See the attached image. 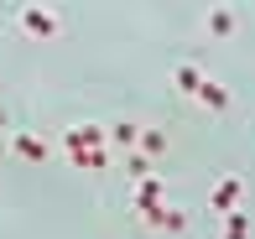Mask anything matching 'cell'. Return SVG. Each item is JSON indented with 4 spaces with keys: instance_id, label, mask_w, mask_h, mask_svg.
Segmentation results:
<instances>
[{
    "instance_id": "9c48e42d",
    "label": "cell",
    "mask_w": 255,
    "mask_h": 239,
    "mask_svg": "<svg viewBox=\"0 0 255 239\" xmlns=\"http://www.w3.org/2000/svg\"><path fill=\"white\" fill-rule=\"evenodd\" d=\"M203 68L198 63H177V68H172V88H177V94L182 99H198V88H203Z\"/></svg>"
},
{
    "instance_id": "5b68a950",
    "label": "cell",
    "mask_w": 255,
    "mask_h": 239,
    "mask_svg": "<svg viewBox=\"0 0 255 239\" xmlns=\"http://www.w3.org/2000/svg\"><path fill=\"white\" fill-rule=\"evenodd\" d=\"M141 125H146V120H130V115L110 120V125H104V141H110V151L130 156V151H135V141H141Z\"/></svg>"
},
{
    "instance_id": "7a4b0ae2",
    "label": "cell",
    "mask_w": 255,
    "mask_h": 239,
    "mask_svg": "<svg viewBox=\"0 0 255 239\" xmlns=\"http://www.w3.org/2000/svg\"><path fill=\"white\" fill-rule=\"evenodd\" d=\"M16 31L26 42H52L57 31H63V16H57L52 5H21V16H16Z\"/></svg>"
},
{
    "instance_id": "8992f818",
    "label": "cell",
    "mask_w": 255,
    "mask_h": 239,
    "mask_svg": "<svg viewBox=\"0 0 255 239\" xmlns=\"http://www.w3.org/2000/svg\"><path fill=\"white\" fill-rule=\"evenodd\" d=\"M203 31H208L214 42H229V37L240 31V10H229V5H208V10H203Z\"/></svg>"
},
{
    "instance_id": "9a60e30c",
    "label": "cell",
    "mask_w": 255,
    "mask_h": 239,
    "mask_svg": "<svg viewBox=\"0 0 255 239\" xmlns=\"http://www.w3.org/2000/svg\"><path fill=\"white\" fill-rule=\"evenodd\" d=\"M0 151H5V146H0Z\"/></svg>"
},
{
    "instance_id": "52a82bcc",
    "label": "cell",
    "mask_w": 255,
    "mask_h": 239,
    "mask_svg": "<svg viewBox=\"0 0 255 239\" xmlns=\"http://www.w3.org/2000/svg\"><path fill=\"white\" fill-rule=\"evenodd\" d=\"M156 203H167V182L161 177H146V182L130 187V213H146V208H156Z\"/></svg>"
},
{
    "instance_id": "7c38bea8",
    "label": "cell",
    "mask_w": 255,
    "mask_h": 239,
    "mask_svg": "<svg viewBox=\"0 0 255 239\" xmlns=\"http://www.w3.org/2000/svg\"><path fill=\"white\" fill-rule=\"evenodd\" d=\"M250 234H255V224H250V213H245V208L224 213V234H219V239H250Z\"/></svg>"
},
{
    "instance_id": "3957f363",
    "label": "cell",
    "mask_w": 255,
    "mask_h": 239,
    "mask_svg": "<svg viewBox=\"0 0 255 239\" xmlns=\"http://www.w3.org/2000/svg\"><path fill=\"white\" fill-rule=\"evenodd\" d=\"M135 219H141V229H151V234H188V213H182L177 203H156V208L135 213Z\"/></svg>"
},
{
    "instance_id": "ba28073f",
    "label": "cell",
    "mask_w": 255,
    "mask_h": 239,
    "mask_svg": "<svg viewBox=\"0 0 255 239\" xmlns=\"http://www.w3.org/2000/svg\"><path fill=\"white\" fill-rule=\"evenodd\" d=\"M5 156H16V161H47V141H42V135H10L5 141Z\"/></svg>"
},
{
    "instance_id": "8fae6325",
    "label": "cell",
    "mask_w": 255,
    "mask_h": 239,
    "mask_svg": "<svg viewBox=\"0 0 255 239\" xmlns=\"http://www.w3.org/2000/svg\"><path fill=\"white\" fill-rule=\"evenodd\" d=\"M167 146H172V135L161 130V125H141V141H135V151H141V156H151V161H156V156H167Z\"/></svg>"
},
{
    "instance_id": "5bb4252c",
    "label": "cell",
    "mask_w": 255,
    "mask_h": 239,
    "mask_svg": "<svg viewBox=\"0 0 255 239\" xmlns=\"http://www.w3.org/2000/svg\"><path fill=\"white\" fill-rule=\"evenodd\" d=\"M5 125H10V115H5V104H0V135H5Z\"/></svg>"
},
{
    "instance_id": "277c9868",
    "label": "cell",
    "mask_w": 255,
    "mask_h": 239,
    "mask_svg": "<svg viewBox=\"0 0 255 239\" xmlns=\"http://www.w3.org/2000/svg\"><path fill=\"white\" fill-rule=\"evenodd\" d=\"M240 203H245V177H219L214 187H208V208L224 219V213H235Z\"/></svg>"
},
{
    "instance_id": "30bf717a",
    "label": "cell",
    "mask_w": 255,
    "mask_h": 239,
    "mask_svg": "<svg viewBox=\"0 0 255 239\" xmlns=\"http://www.w3.org/2000/svg\"><path fill=\"white\" fill-rule=\"evenodd\" d=\"M198 104H203V109H214V115H229V109H235V94H229V88L219 83V78H203Z\"/></svg>"
},
{
    "instance_id": "6da1fadb",
    "label": "cell",
    "mask_w": 255,
    "mask_h": 239,
    "mask_svg": "<svg viewBox=\"0 0 255 239\" xmlns=\"http://www.w3.org/2000/svg\"><path fill=\"white\" fill-rule=\"evenodd\" d=\"M63 161L73 166V172H94V177L115 166V151H110V141H104L99 120H84V125H68L63 130Z\"/></svg>"
},
{
    "instance_id": "4fadbf2b",
    "label": "cell",
    "mask_w": 255,
    "mask_h": 239,
    "mask_svg": "<svg viewBox=\"0 0 255 239\" xmlns=\"http://www.w3.org/2000/svg\"><path fill=\"white\" fill-rule=\"evenodd\" d=\"M120 161H125V182H130V187H135V182H146V177H156V172H151V156H141V151L120 156Z\"/></svg>"
}]
</instances>
